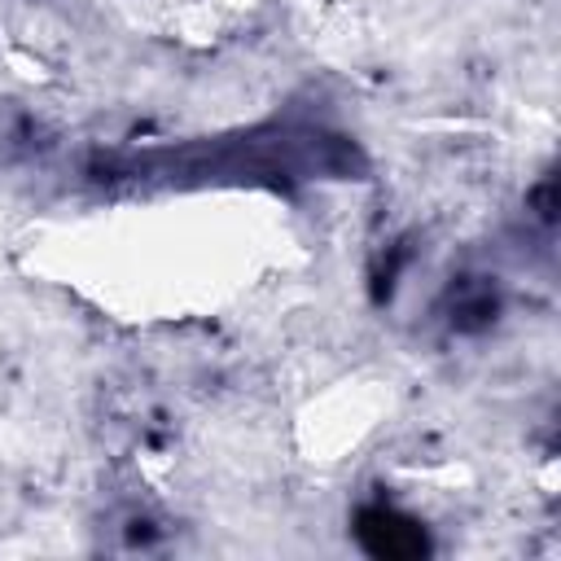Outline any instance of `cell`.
I'll return each instance as SVG.
<instances>
[{
	"label": "cell",
	"instance_id": "obj_1",
	"mask_svg": "<svg viewBox=\"0 0 561 561\" xmlns=\"http://www.w3.org/2000/svg\"><path fill=\"white\" fill-rule=\"evenodd\" d=\"M355 535L373 557H421L425 552V530L394 508H364Z\"/></svg>",
	"mask_w": 561,
	"mask_h": 561
}]
</instances>
